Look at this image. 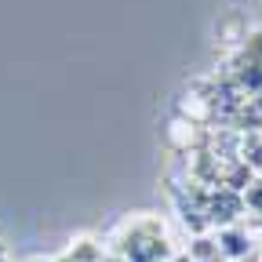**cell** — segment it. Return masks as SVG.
I'll use <instances>...</instances> for the list:
<instances>
[{
  "label": "cell",
  "instance_id": "8",
  "mask_svg": "<svg viewBox=\"0 0 262 262\" xmlns=\"http://www.w3.org/2000/svg\"><path fill=\"white\" fill-rule=\"evenodd\" d=\"M26 262H44V258H26Z\"/></svg>",
  "mask_w": 262,
  "mask_h": 262
},
{
  "label": "cell",
  "instance_id": "5",
  "mask_svg": "<svg viewBox=\"0 0 262 262\" xmlns=\"http://www.w3.org/2000/svg\"><path fill=\"white\" fill-rule=\"evenodd\" d=\"M175 262H193V258L189 255H175Z\"/></svg>",
  "mask_w": 262,
  "mask_h": 262
},
{
  "label": "cell",
  "instance_id": "7",
  "mask_svg": "<svg viewBox=\"0 0 262 262\" xmlns=\"http://www.w3.org/2000/svg\"><path fill=\"white\" fill-rule=\"evenodd\" d=\"M0 262H4V244H0Z\"/></svg>",
  "mask_w": 262,
  "mask_h": 262
},
{
  "label": "cell",
  "instance_id": "3",
  "mask_svg": "<svg viewBox=\"0 0 262 262\" xmlns=\"http://www.w3.org/2000/svg\"><path fill=\"white\" fill-rule=\"evenodd\" d=\"M66 258H73V262H102V248L95 241H88V237H80V241H73V248H70Z\"/></svg>",
  "mask_w": 262,
  "mask_h": 262
},
{
  "label": "cell",
  "instance_id": "4",
  "mask_svg": "<svg viewBox=\"0 0 262 262\" xmlns=\"http://www.w3.org/2000/svg\"><path fill=\"white\" fill-rule=\"evenodd\" d=\"M241 80L251 88V91H262V62H255V66H248V70L241 73Z\"/></svg>",
  "mask_w": 262,
  "mask_h": 262
},
{
  "label": "cell",
  "instance_id": "1",
  "mask_svg": "<svg viewBox=\"0 0 262 262\" xmlns=\"http://www.w3.org/2000/svg\"><path fill=\"white\" fill-rule=\"evenodd\" d=\"M219 255L226 258V262H244L248 255H255V241H251V233L248 229H241V226H226V229H219Z\"/></svg>",
  "mask_w": 262,
  "mask_h": 262
},
{
  "label": "cell",
  "instance_id": "2",
  "mask_svg": "<svg viewBox=\"0 0 262 262\" xmlns=\"http://www.w3.org/2000/svg\"><path fill=\"white\" fill-rule=\"evenodd\" d=\"M244 215V196L237 189H219L211 196V204H208V222H219L222 229L226 226H233L237 219Z\"/></svg>",
  "mask_w": 262,
  "mask_h": 262
},
{
  "label": "cell",
  "instance_id": "9",
  "mask_svg": "<svg viewBox=\"0 0 262 262\" xmlns=\"http://www.w3.org/2000/svg\"><path fill=\"white\" fill-rule=\"evenodd\" d=\"M58 262H73V258H58Z\"/></svg>",
  "mask_w": 262,
  "mask_h": 262
},
{
  "label": "cell",
  "instance_id": "6",
  "mask_svg": "<svg viewBox=\"0 0 262 262\" xmlns=\"http://www.w3.org/2000/svg\"><path fill=\"white\" fill-rule=\"evenodd\" d=\"M244 262H262V258H258V255H248V258H244Z\"/></svg>",
  "mask_w": 262,
  "mask_h": 262
}]
</instances>
